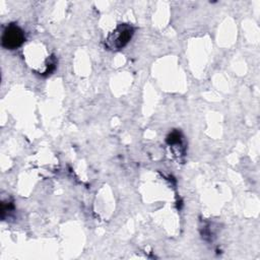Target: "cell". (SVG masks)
<instances>
[{
  "label": "cell",
  "mask_w": 260,
  "mask_h": 260,
  "mask_svg": "<svg viewBox=\"0 0 260 260\" xmlns=\"http://www.w3.org/2000/svg\"><path fill=\"white\" fill-rule=\"evenodd\" d=\"M133 34L134 28L131 24L121 23L109 35L106 40V46L110 50H120L128 44Z\"/></svg>",
  "instance_id": "obj_1"
},
{
  "label": "cell",
  "mask_w": 260,
  "mask_h": 260,
  "mask_svg": "<svg viewBox=\"0 0 260 260\" xmlns=\"http://www.w3.org/2000/svg\"><path fill=\"white\" fill-rule=\"evenodd\" d=\"M1 42L4 48L14 50L24 42V34L18 25L11 23L4 29Z\"/></svg>",
  "instance_id": "obj_2"
},
{
  "label": "cell",
  "mask_w": 260,
  "mask_h": 260,
  "mask_svg": "<svg viewBox=\"0 0 260 260\" xmlns=\"http://www.w3.org/2000/svg\"><path fill=\"white\" fill-rule=\"evenodd\" d=\"M168 142L170 144H174V143H178L180 142V134L178 132H173L172 134L169 135L168 137Z\"/></svg>",
  "instance_id": "obj_3"
}]
</instances>
